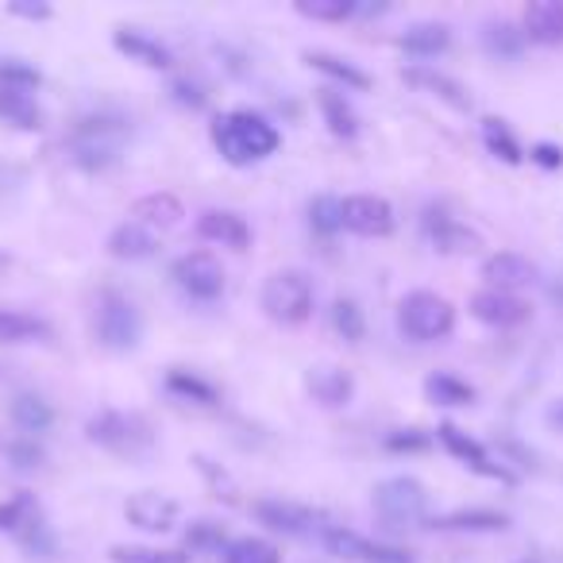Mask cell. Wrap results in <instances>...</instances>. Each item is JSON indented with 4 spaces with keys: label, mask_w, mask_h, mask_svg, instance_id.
<instances>
[{
    "label": "cell",
    "mask_w": 563,
    "mask_h": 563,
    "mask_svg": "<svg viewBox=\"0 0 563 563\" xmlns=\"http://www.w3.org/2000/svg\"><path fill=\"white\" fill-rule=\"evenodd\" d=\"M212 143H217L220 158H224L228 166H251V163L271 158L274 151H278L282 135L266 117L235 109V112H224V117L212 124Z\"/></svg>",
    "instance_id": "obj_1"
},
{
    "label": "cell",
    "mask_w": 563,
    "mask_h": 563,
    "mask_svg": "<svg viewBox=\"0 0 563 563\" xmlns=\"http://www.w3.org/2000/svg\"><path fill=\"white\" fill-rule=\"evenodd\" d=\"M132 120L117 109H97L89 117L78 120L74 128V140H70V158L86 170H104L120 158V143L124 135L132 132Z\"/></svg>",
    "instance_id": "obj_2"
},
{
    "label": "cell",
    "mask_w": 563,
    "mask_h": 563,
    "mask_svg": "<svg viewBox=\"0 0 563 563\" xmlns=\"http://www.w3.org/2000/svg\"><path fill=\"white\" fill-rule=\"evenodd\" d=\"M86 440L112 455L124 460H140L155 448V429L147 424V417L128 413V409H101L86 421Z\"/></svg>",
    "instance_id": "obj_3"
},
{
    "label": "cell",
    "mask_w": 563,
    "mask_h": 563,
    "mask_svg": "<svg viewBox=\"0 0 563 563\" xmlns=\"http://www.w3.org/2000/svg\"><path fill=\"white\" fill-rule=\"evenodd\" d=\"M263 313L274 324H306L313 317V301H317V286L306 271L298 266H286V271H274L263 282Z\"/></svg>",
    "instance_id": "obj_4"
},
{
    "label": "cell",
    "mask_w": 563,
    "mask_h": 563,
    "mask_svg": "<svg viewBox=\"0 0 563 563\" xmlns=\"http://www.w3.org/2000/svg\"><path fill=\"white\" fill-rule=\"evenodd\" d=\"M398 329L401 336L417 340V344H432V340L452 336L455 329V309L448 298L432 290H413L401 298L398 306Z\"/></svg>",
    "instance_id": "obj_5"
},
{
    "label": "cell",
    "mask_w": 563,
    "mask_h": 563,
    "mask_svg": "<svg viewBox=\"0 0 563 563\" xmlns=\"http://www.w3.org/2000/svg\"><path fill=\"white\" fill-rule=\"evenodd\" d=\"M371 501H375V514L386 529H413V525H421L429 517V494L409 475L383 478Z\"/></svg>",
    "instance_id": "obj_6"
},
{
    "label": "cell",
    "mask_w": 563,
    "mask_h": 563,
    "mask_svg": "<svg viewBox=\"0 0 563 563\" xmlns=\"http://www.w3.org/2000/svg\"><path fill=\"white\" fill-rule=\"evenodd\" d=\"M93 329H97L101 347H109V352H132L143 336V317L124 294L104 290L101 298H97Z\"/></svg>",
    "instance_id": "obj_7"
},
{
    "label": "cell",
    "mask_w": 563,
    "mask_h": 563,
    "mask_svg": "<svg viewBox=\"0 0 563 563\" xmlns=\"http://www.w3.org/2000/svg\"><path fill=\"white\" fill-rule=\"evenodd\" d=\"M321 544L329 548L332 555L352 560V563H417V555L409 552V548L378 544V540L360 537V532L344 529V525H324Z\"/></svg>",
    "instance_id": "obj_8"
},
{
    "label": "cell",
    "mask_w": 563,
    "mask_h": 563,
    "mask_svg": "<svg viewBox=\"0 0 563 563\" xmlns=\"http://www.w3.org/2000/svg\"><path fill=\"white\" fill-rule=\"evenodd\" d=\"M170 274L178 282V290H186L197 301H217L224 294V266L209 251H189V255L174 258Z\"/></svg>",
    "instance_id": "obj_9"
},
{
    "label": "cell",
    "mask_w": 563,
    "mask_h": 563,
    "mask_svg": "<svg viewBox=\"0 0 563 563\" xmlns=\"http://www.w3.org/2000/svg\"><path fill=\"white\" fill-rule=\"evenodd\" d=\"M340 220H344L347 232L367 235V240H383V235L394 232V205L386 197L375 194H352L340 201Z\"/></svg>",
    "instance_id": "obj_10"
},
{
    "label": "cell",
    "mask_w": 563,
    "mask_h": 563,
    "mask_svg": "<svg viewBox=\"0 0 563 563\" xmlns=\"http://www.w3.org/2000/svg\"><path fill=\"white\" fill-rule=\"evenodd\" d=\"M437 440L448 448V455H455V460L463 463V467H471L475 475H483V478H498V483H514V475H509L501 463H494L490 460V452H486L483 444H478L475 437H467V432L460 429V424H452V421H444L437 429Z\"/></svg>",
    "instance_id": "obj_11"
},
{
    "label": "cell",
    "mask_w": 563,
    "mask_h": 563,
    "mask_svg": "<svg viewBox=\"0 0 563 563\" xmlns=\"http://www.w3.org/2000/svg\"><path fill=\"white\" fill-rule=\"evenodd\" d=\"M255 517L274 532H286V537H309L317 532L321 537L324 517L313 514L309 506H294V501H278V498H263L255 501Z\"/></svg>",
    "instance_id": "obj_12"
},
{
    "label": "cell",
    "mask_w": 563,
    "mask_h": 563,
    "mask_svg": "<svg viewBox=\"0 0 563 563\" xmlns=\"http://www.w3.org/2000/svg\"><path fill=\"white\" fill-rule=\"evenodd\" d=\"M124 517L143 532H170L181 517V506L158 490H140L124 501Z\"/></svg>",
    "instance_id": "obj_13"
},
{
    "label": "cell",
    "mask_w": 563,
    "mask_h": 563,
    "mask_svg": "<svg viewBox=\"0 0 563 563\" xmlns=\"http://www.w3.org/2000/svg\"><path fill=\"white\" fill-rule=\"evenodd\" d=\"M471 317L478 324H490V329H517L532 317L529 301L514 298V294H498V290H478L471 298Z\"/></svg>",
    "instance_id": "obj_14"
},
{
    "label": "cell",
    "mask_w": 563,
    "mask_h": 563,
    "mask_svg": "<svg viewBox=\"0 0 563 563\" xmlns=\"http://www.w3.org/2000/svg\"><path fill=\"white\" fill-rule=\"evenodd\" d=\"M424 235H429V243L440 255H475L483 247V235L471 232L467 224H460L448 212H432V209L424 212Z\"/></svg>",
    "instance_id": "obj_15"
},
{
    "label": "cell",
    "mask_w": 563,
    "mask_h": 563,
    "mask_svg": "<svg viewBox=\"0 0 563 563\" xmlns=\"http://www.w3.org/2000/svg\"><path fill=\"white\" fill-rule=\"evenodd\" d=\"M306 390L317 406L324 409H344L355 398V378L344 367H332V363H317L306 375Z\"/></svg>",
    "instance_id": "obj_16"
},
{
    "label": "cell",
    "mask_w": 563,
    "mask_h": 563,
    "mask_svg": "<svg viewBox=\"0 0 563 563\" xmlns=\"http://www.w3.org/2000/svg\"><path fill=\"white\" fill-rule=\"evenodd\" d=\"M483 278H486V290L514 294V290H521V286L537 282V266L525 255H517V251H498V255H490L483 263Z\"/></svg>",
    "instance_id": "obj_17"
},
{
    "label": "cell",
    "mask_w": 563,
    "mask_h": 563,
    "mask_svg": "<svg viewBox=\"0 0 563 563\" xmlns=\"http://www.w3.org/2000/svg\"><path fill=\"white\" fill-rule=\"evenodd\" d=\"M197 235L209 243H220V247L232 251H247L251 243V224L232 209H205L197 217Z\"/></svg>",
    "instance_id": "obj_18"
},
{
    "label": "cell",
    "mask_w": 563,
    "mask_h": 563,
    "mask_svg": "<svg viewBox=\"0 0 563 563\" xmlns=\"http://www.w3.org/2000/svg\"><path fill=\"white\" fill-rule=\"evenodd\" d=\"M112 47H117L120 55H128V63H140V66H147V70H170L174 66L170 47L158 43L155 35L135 32V27H117V32H112Z\"/></svg>",
    "instance_id": "obj_19"
},
{
    "label": "cell",
    "mask_w": 563,
    "mask_h": 563,
    "mask_svg": "<svg viewBox=\"0 0 563 563\" xmlns=\"http://www.w3.org/2000/svg\"><path fill=\"white\" fill-rule=\"evenodd\" d=\"M525 40L540 47H560L563 43V0H532L525 9Z\"/></svg>",
    "instance_id": "obj_20"
},
{
    "label": "cell",
    "mask_w": 563,
    "mask_h": 563,
    "mask_svg": "<svg viewBox=\"0 0 563 563\" xmlns=\"http://www.w3.org/2000/svg\"><path fill=\"white\" fill-rule=\"evenodd\" d=\"M158 251V240L151 228L135 224V220H124L120 228H112L109 235V255L120 258V263H143Z\"/></svg>",
    "instance_id": "obj_21"
},
{
    "label": "cell",
    "mask_w": 563,
    "mask_h": 563,
    "mask_svg": "<svg viewBox=\"0 0 563 563\" xmlns=\"http://www.w3.org/2000/svg\"><path fill=\"white\" fill-rule=\"evenodd\" d=\"M401 78L409 81V86H417V89H424V93H432V97H440L444 104H452V109H460V112H467L471 109V93L460 86L455 78H448V74H440V70H429V66H409Z\"/></svg>",
    "instance_id": "obj_22"
},
{
    "label": "cell",
    "mask_w": 563,
    "mask_h": 563,
    "mask_svg": "<svg viewBox=\"0 0 563 563\" xmlns=\"http://www.w3.org/2000/svg\"><path fill=\"white\" fill-rule=\"evenodd\" d=\"M432 529H444V532H506L509 529V517L498 514V509H452L444 517H432Z\"/></svg>",
    "instance_id": "obj_23"
},
{
    "label": "cell",
    "mask_w": 563,
    "mask_h": 563,
    "mask_svg": "<svg viewBox=\"0 0 563 563\" xmlns=\"http://www.w3.org/2000/svg\"><path fill=\"white\" fill-rule=\"evenodd\" d=\"M448 47H452V27L437 24V20H421V24L406 27V35H401V51L413 58H437Z\"/></svg>",
    "instance_id": "obj_24"
},
{
    "label": "cell",
    "mask_w": 563,
    "mask_h": 563,
    "mask_svg": "<svg viewBox=\"0 0 563 563\" xmlns=\"http://www.w3.org/2000/svg\"><path fill=\"white\" fill-rule=\"evenodd\" d=\"M166 390H170L178 401H186V406H197V409H217L220 406V390L209 383V378L194 375V371L174 367L170 375H166Z\"/></svg>",
    "instance_id": "obj_25"
},
{
    "label": "cell",
    "mask_w": 563,
    "mask_h": 563,
    "mask_svg": "<svg viewBox=\"0 0 563 563\" xmlns=\"http://www.w3.org/2000/svg\"><path fill=\"white\" fill-rule=\"evenodd\" d=\"M132 217L143 228H178L186 209H181V201L174 194H147L132 205Z\"/></svg>",
    "instance_id": "obj_26"
},
{
    "label": "cell",
    "mask_w": 563,
    "mask_h": 563,
    "mask_svg": "<svg viewBox=\"0 0 563 563\" xmlns=\"http://www.w3.org/2000/svg\"><path fill=\"white\" fill-rule=\"evenodd\" d=\"M317 104H321L324 124H329V132L336 135V140H355V135H360V117H355L344 89H321Z\"/></svg>",
    "instance_id": "obj_27"
},
{
    "label": "cell",
    "mask_w": 563,
    "mask_h": 563,
    "mask_svg": "<svg viewBox=\"0 0 563 563\" xmlns=\"http://www.w3.org/2000/svg\"><path fill=\"white\" fill-rule=\"evenodd\" d=\"M0 120L16 132H40L43 128V109L32 93H20V89H0Z\"/></svg>",
    "instance_id": "obj_28"
},
{
    "label": "cell",
    "mask_w": 563,
    "mask_h": 563,
    "mask_svg": "<svg viewBox=\"0 0 563 563\" xmlns=\"http://www.w3.org/2000/svg\"><path fill=\"white\" fill-rule=\"evenodd\" d=\"M12 421H16L20 437H43L55 424V409L51 401H43L40 394H16L12 398Z\"/></svg>",
    "instance_id": "obj_29"
},
{
    "label": "cell",
    "mask_w": 563,
    "mask_h": 563,
    "mask_svg": "<svg viewBox=\"0 0 563 563\" xmlns=\"http://www.w3.org/2000/svg\"><path fill=\"white\" fill-rule=\"evenodd\" d=\"M424 394H429L432 406H444V409L475 406V386L463 383V378L452 375V371H437V375L424 378Z\"/></svg>",
    "instance_id": "obj_30"
},
{
    "label": "cell",
    "mask_w": 563,
    "mask_h": 563,
    "mask_svg": "<svg viewBox=\"0 0 563 563\" xmlns=\"http://www.w3.org/2000/svg\"><path fill=\"white\" fill-rule=\"evenodd\" d=\"M306 63L313 66V70H321L324 78H332V81H340L344 89H371V74L367 70H360L355 63H347V58H340V55H329V51H306Z\"/></svg>",
    "instance_id": "obj_31"
},
{
    "label": "cell",
    "mask_w": 563,
    "mask_h": 563,
    "mask_svg": "<svg viewBox=\"0 0 563 563\" xmlns=\"http://www.w3.org/2000/svg\"><path fill=\"white\" fill-rule=\"evenodd\" d=\"M478 40H483V51L490 58H521L525 43H529L521 27L509 24V20H486Z\"/></svg>",
    "instance_id": "obj_32"
},
{
    "label": "cell",
    "mask_w": 563,
    "mask_h": 563,
    "mask_svg": "<svg viewBox=\"0 0 563 563\" xmlns=\"http://www.w3.org/2000/svg\"><path fill=\"white\" fill-rule=\"evenodd\" d=\"M40 501H35V494L27 490H16L9 501H0V532H9V537H24L32 525H40Z\"/></svg>",
    "instance_id": "obj_33"
},
{
    "label": "cell",
    "mask_w": 563,
    "mask_h": 563,
    "mask_svg": "<svg viewBox=\"0 0 563 563\" xmlns=\"http://www.w3.org/2000/svg\"><path fill=\"white\" fill-rule=\"evenodd\" d=\"M47 321L24 313V309H0V344H32V340H47Z\"/></svg>",
    "instance_id": "obj_34"
},
{
    "label": "cell",
    "mask_w": 563,
    "mask_h": 563,
    "mask_svg": "<svg viewBox=\"0 0 563 563\" xmlns=\"http://www.w3.org/2000/svg\"><path fill=\"white\" fill-rule=\"evenodd\" d=\"M483 143H486V151H490L494 158H501V163H509V166L525 163V151H521V143H517V135L509 132V124H506V120H498V117H486V120H483Z\"/></svg>",
    "instance_id": "obj_35"
},
{
    "label": "cell",
    "mask_w": 563,
    "mask_h": 563,
    "mask_svg": "<svg viewBox=\"0 0 563 563\" xmlns=\"http://www.w3.org/2000/svg\"><path fill=\"white\" fill-rule=\"evenodd\" d=\"M294 12L321 24H344L360 12V0H294Z\"/></svg>",
    "instance_id": "obj_36"
},
{
    "label": "cell",
    "mask_w": 563,
    "mask_h": 563,
    "mask_svg": "<svg viewBox=\"0 0 563 563\" xmlns=\"http://www.w3.org/2000/svg\"><path fill=\"white\" fill-rule=\"evenodd\" d=\"M220 563H282L278 548L271 540H258V537H240L220 552Z\"/></svg>",
    "instance_id": "obj_37"
},
{
    "label": "cell",
    "mask_w": 563,
    "mask_h": 563,
    "mask_svg": "<svg viewBox=\"0 0 563 563\" xmlns=\"http://www.w3.org/2000/svg\"><path fill=\"white\" fill-rule=\"evenodd\" d=\"M112 563H189L181 548H143V544H112Z\"/></svg>",
    "instance_id": "obj_38"
},
{
    "label": "cell",
    "mask_w": 563,
    "mask_h": 563,
    "mask_svg": "<svg viewBox=\"0 0 563 563\" xmlns=\"http://www.w3.org/2000/svg\"><path fill=\"white\" fill-rule=\"evenodd\" d=\"M309 228H313L317 235H324V240H332L336 232H344V220H340V197H313L309 201Z\"/></svg>",
    "instance_id": "obj_39"
},
{
    "label": "cell",
    "mask_w": 563,
    "mask_h": 563,
    "mask_svg": "<svg viewBox=\"0 0 563 563\" xmlns=\"http://www.w3.org/2000/svg\"><path fill=\"white\" fill-rule=\"evenodd\" d=\"M332 329L344 340H352V344H360L363 332H367V317H363V309L352 298H336L332 301Z\"/></svg>",
    "instance_id": "obj_40"
},
{
    "label": "cell",
    "mask_w": 563,
    "mask_h": 563,
    "mask_svg": "<svg viewBox=\"0 0 563 563\" xmlns=\"http://www.w3.org/2000/svg\"><path fill=\"white\" fill-rule=\"evenodd\" d=\"M43 86V74L35 66H27L24 58H0V89H20V93H32Z\"/></svg>",
    "instance_id": "obj_41"
},
{
    "label": "cell",
    "mask_w": 563,
    "mask_h": 563,
    "mask_svg": "<svg viewBox=\"0 0 563 563\" xmlns=\"http://www.w3.org/2000/svg\"><path fill=\"white\" fill-rule=\"evenodd\" d=\"M4 455H9V463H12L16 471H40V467H43V460H47V452L40 448V440H32V437L9 440Z\"/></svg>",
    "instance_id": "obj_42"
},
{
    "label": "cell",
    "mask_w": 563,
    "mask_h": 563,
    "mask_svg": "<svg viewBox=\"0 0 563 563\" xmlns=\"http://www.w3.org/2000/svg\"><path fill=\"white\" fill-rule=\"evenodd\" d=\"M186 544H189V552H194V548H217V552H224L228 540L217 521H194L186 532Z\"/></svg>",
    "instance_id": "obj_43"
},
{
    "label": "cell",
    "mask_w": 563,
    "mask_h": 563,
    "mask_svg": "<svg viewBox=\"0 0 563 563\" xmlns=\"http://www.w3.org/2000/svg\"><path fill=\"white\" fill-rule=\"evenodd\" d=\"M170 97L181 104V109H189V112H201L205 104H209V93H205V86H201V81H194V78H178V81H174Z\"/></svg>",
    "instance_id": "obj_44"
},
{
    "label": "cell",
    "mask_w": 563,
    "mask_h": 563,
    "mask_svg": "<svg viewBox=\"0 0 563 563\" xmlns=\"http://www.w3.org/2000/svg\"><path fill=\"white\" fill-rule=\"evenodd\" d=\"M429 444H432V437L421 429H398L386 437V448H390V452H424Z\"/></svg>",
    "instance_id": "obj_45"
},
{
    "label": "cell",
    "mask_w": 563,
    "mask_h": 563,
    "mask_svg": "<svg viewBox=\"0 0 563 563\" xmlns=\"http://www.w3.org/2000/svg\"><path fill=\"white\" fill-rule=\"evenodd\" d=\"M529 163H537L540 170H560V166H563V147H555V143H532Z\"/></svg>",
    "instance_id": "obj_46"
},
{
    "label": "cell",
    "mask_w": 563,
    "mask_h": 563,
    "mask_svg": "<svg viewBox=\"0 0 563 563\" xmlns=\"http://www.w3.org/2000/svg\"><path fill=\"white\" fill-rule=\"evenodd\" d=\"M12 16H24V20H51V4H43V0H16V4H9Z\"/></svg>",
    "instance_id": "obj_47"
},
{
    "label": "cell",
    "mask_w": 563,
    "mask_h": 563,
    "mask_svg": "<svg viewBox=\"0 0 563 563\" xmlns=\"http://www.w3.org/2000/svg\"><path fill=\"white\" fill-rule=\"evenodd\" d=\"M552 421H560V424H563V401H560V406L552 409Z\"/></svg>",
    "instance_id": "obj_48"
},
{
    "label": "cell",
    "mask_w": 563,
    "mask_h": 563,
    "mask_svg": "<svg viewBox=\"0 0 563 563\" xmlns=\"http://www.w3.org/2000/svg\"><path fill=\"white\" fill-rule=\"evenodd\" d=\"M529 563H544V560H529Z\"/></svg>",
    "instance_id": "obj_49"
}]
</instances>
